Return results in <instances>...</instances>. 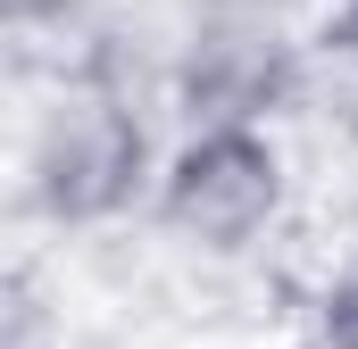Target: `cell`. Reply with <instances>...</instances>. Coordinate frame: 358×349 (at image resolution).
<instances>
[{
	"label": "cell",
	"instance_id": "7a4b0ae2",
	"mask_svg": "<svg viewBox=\"0 0 358 349\" xmlns=\"http://www.w3.org/2000/svg\"><path fill=\"white\" fill-rule=\"evenodd\" d=\"M283 200H292V167L267 117H192V133L159 158L150 183L159 225L208 258H242L250 242H267Z\"/></svg>",
	"mask_w": 358,
	"mask_h": 349
},
{
	"label": "cell",
	"instance_id": "5b68a950",
	"mask_svg": "<svg viewBox=\"0 0 358 349\" xmlns=\"http://www.w3.org/2000/svg\"><path fill=\"white\" fill-rule=\"evenodd\" d=\"M317 50H325L334 67H350V75H358V0H325V25H317Z\"/></svg>",
	"mask_w": 358,
	"mask_h": 349
},
{
	"label": "cell",
	"instance_id": "277c9868",
	"mask_svg": "<svg viewBox=\"0 0 358 349\" xmlns=\"http://www.w3.org/2000/svg\"><path fill=\"white\" fill-rule=\"evenodd\" d=\"M308 333H317V349H358V242L334 258V274L317 283V299H308Z\"/></svg>",
	"mask_w": 358,
	"mask_h": 349
},
{
	"label": "cell",
	"instance_id": "6da1fadb",
	"mask_svg": "<svg viewBox=\"0 0 358 349\" xmlns=\"http://www.w3.org/2000/svg\"><path fill=\"white\" fill-rule=\"evenodd\" d=\"M150 183H159V158L134 91L108 75H67L25 133V200L50 225H108Z\"/></svg>",
	"mask_w": 358,
	"mask_h": 349
},
{
	"label": "cell",
	"instance_id": "3957f363",
	"mask_svg": "<svg viewBox=\"0 0 358 349\" xmlns=\"http://www.w3.org/2000/svg\"><path fill=\"white\" fill-rule=\"evenodd\" d=\"M300 59L267 17H208L183 50V100L192 117H275V100H292Z\"/></svg>",
	"mask_w": 358,
	"mask_h": 349
}]
</instances>
